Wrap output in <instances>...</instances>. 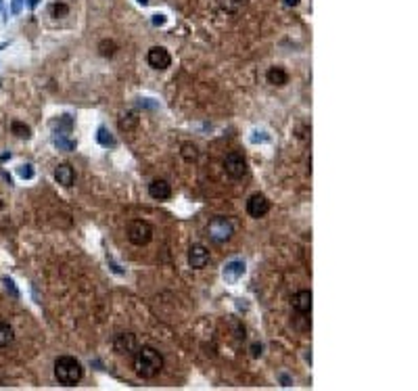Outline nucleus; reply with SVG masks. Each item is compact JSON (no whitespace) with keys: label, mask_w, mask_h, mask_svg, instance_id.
<instances>
[{"label":"nucleus","mask_w":418,"mask_h":391,"mask_svg":"<svg viewBox=\"0 0 418 391\" xmlns=\"http://www.w3.org/2000/svg\"><path fill=\"white\" fill-rule=\"evenodd\" d=\"M291 306L295 308L299 314H309L312 312V291H307V289H301V291H297L295 295H293V299H291Z\"/></svg>","instance_id":"9b49d317"},{"label":"nucleus","mask_w":418,"mask_h":391,"mask_svg":"<svg viewBox=\"0 0 418 391\" xmlns=\"http://www.w3.org/2000/svg\"><path fill=\"white\" fill-rule=\"evenodd\" d=\"M84 377V368L73 356H59L55 360V379L65 387H75Z\"/></svg>","instance_id":"f03ea898"},{"label":"nucleus","mask_w":418,"mask_h":391,"mask_svg":"<svg viewBox=\"0 0 418 391\" xmlns=\"http://www.w3.org/2000/svg\"><path fill=\"white\" fill-rule=\"evenodd\" d=\"M284 4H286V6H297L299 0H284Z\"/></svg>","instance_id":"473e14b6"},{"label":"nucleus","mask_w":418,"mask_h":391,"mask_svg":"<svg viewBox=\"0 0 418 391\" xmlns=\"http://www.w3.org/2000/svg\"><path fill=\"white\" fill-rule=\"evenodd\" d=\"M266 80H268V84H272V86H278V88H282V86L289 84V73H286L282 67L274 65V67H270V69H268Z\"/></svg>","instance_id":"4468645a"},{"label":"nucleus","mask_w":418,"mask_h":391,"mask_svg":"<svg viewBox=\"0 0 418 391\" xmlns=\"http://www.w3.org/2000/svg\"><path fill=\"white\" fill-rule=\"evenodd\" d=\"M151 100H153V98H140V103H138V105H140V107H151V109H157L159 105H157V103H151Z\"/></svg>","instance_id":"c85d7f7f"},{"label":"nucleus","mask_w":418,"mask_h":391,"mask_svg":"<svg viewBox=\"0 0 418 391\" xmlns=\"http://www.w3.org/2000/svg\"><path fill=\"white\" fill-rule=\"evenodd\" d=\"M55 180H57L61 186H65V189H71L73 182H75L73 168L69 166V163H59V166L55 168Z\"/></svg>","instance_id":"f8f14e48"},{"label":"nucleus","mask_w":418,"mask_h":391,"mask_svg":"<svg viewBox=\"0 0 418 391\" xmlns=\"http://www.w3.org/2000/svg\"><path fill=\"white\" fill-rule=\"evenodd\" d=\"M50 13H52V17H57V19H63L69 15V6L65 2H55L50 6Z\"/></svg>","instance_id":"5701e85b"},{"label":"nucleus","mask_w":418,"mask_h":391,"mask_svg":"<svg viewBox=\"0 0 418 391\" xmlns=\"http://www.w3.org/2000/svg\"><path fill=\"white\" fill-rule=\"evenodd\" d=\"M19 176L23 180H32L34 178V166H29V163H25V166H19Z\"/></svg>","instance_id":"393cba45"},{"label":"nucleus","mask_w":418,"mask_h":391,"mask_svg":"<svg viewBox=\"0 0 418 391\" xmlns=\"http://www.w3.org/2000/svg\"><path fill=\"white\" fill-rule=\"evenodd\" d=\"M11 132L17 138H25V140L32 138V128H29L27 123H23V122H17V120L11 122Z\"/></svg>","instance_id":"aec40b11"},{"label":"nucleus","mask_w":418,"mask_h":391,"mask_svg":"<svg viewBox=\"0 0 418 391\" xmlns=\"http://www.w3.org/2000/svg\"><path fill=\"white\" fill-rule=\"evenodd\" d=\"M251 351H253V356H255V358L261 356V345H253V347H251Z\"/></svg>","instance_id":"2f4dec72"},{"label":"nucleus","mask_w":418,"mask_h":391,"mask_svg":"<svg viewBox=\"0 0 418 391\" xmlns=\"http://www.w3.org/2000/svg\"><path fill=\"white\" fill-rule=\"evenodd\" d=\"M209 264V251L205 245L195 243L188 249V266L192 270H203L205 266Z\"/></svg>","instance_id":"6e6552de"},{"label":"nucleus","mask_w":418,"mask_h":391,"mask_svg":"<svg viewBox=\"0 0 418 391\" xmlns=\"http://www.w3.org/2000/svg\"><path fill=\"white\" fill-rule=\"evenodd\" d=\"M23 2H25V0H13V4H11V13H13V15H19V13H21V9H23Z\"/></svg>","instance_id":"bb28decb"},{"label":"nucleus","mask_w":418,"mask_h":391,"mask_svg":"<svg viewBox=\"0 0 418 391\" xmlns=\"http://www.w3.org/2000/svg\"><path fill=\"white\" fill-rule=\"evenodd\" d=\"M153 239V226L146 222V220H134L132 224L128 226V241L132 245H149Z\"/></svg>","instance_id":"20e7f679"},{"label":"nucleus","mask_w":418,"mask_h":391,"mask_svg":"<svg viewBox=\"0 0 418 391\" xmlns=\"http://www.w3.org/2000/svg\"><path fill=\"white\" fill-rule=\"evenodd\" d=\"M220 4H222V9L228 11V13H236L241 9V0H220Z\"/></svg>","instance_id":"b1692460"},{"label":"nucleus","mask_w":418,"mask_h":391,"mask_svg":"<svg viewBox=\"0 0 418 391\" xmlns=\"http://www.w3.org/2000/svg\"><path fill=\"white\" fill-rule=\"evenodd\" d=\"M107 260H109V264H111V268H113V272H115V274H123V270H121L119 266H117V264H115V262L111 260V257H107Z\"/></svg>","instance_id":"c756f323"},{"label":"nucleus","mask_w":418,"mask_h":391,"mask_svg":"<svg viewBox=\"0 0 418 391\" xmlns=\"http://www.w3.org/2000/svg\"><path fill=\"white\" fill-rule=\"evenodd\" d=\"M2 283H4V289H6V291H9L13 297H19V291H17V287H15V280H13V278L4 276V278H2Z\"/></svg>","instance_id":"a878e982"},{"label":"nucleus","mask_w":418,"mask_h":391,"mask_svg":"<svg viewBox=\"0 0 418 391\" xmlns=\"http://www.w3.org/2000/svg\"><path fill=\"white\" fill-rule=\"evenodd\" d=\"M113 347L121 356H134L136 349L140 345H138V339H136L134 333H119V335H115V339H113Z\"/></svg>","instance_id":"423d86ee"},{"label":"nucleus","mask_w":418,"mask_h":391,"mask_svg":"<svg viewBox=\"0 0 418 391\" xmlns=\"http://www.w3.org/2000/svg\"><path fill=\"white\" fill-rule=\"evenodd\" d=\"M138 126V117L134 111H128V113H123L119 117V130L121 132H130V130H134Z\"/></svg>","instance_id":"6ab92c4d"},{"label":"nucleus","mask_w":418,"mask_h":391,"mask_svg":"<svg viewBox=\"0 0 418 391\" xmlns=\"http://www.w3.org/2000/svg\"><path fill=\"white\" fill-rule=\"evenodd\" d=\"M280 381H282V387H291V379L286 377V374H282V377H280Z\"/></svg>","instance_id":"7c9ffc66"},{"label":"nucleus","mask_w":418,"mask_h":391,"mask_svg":"<svg viewBox=\"0 0 418 391\" xmlns=\"http://www.w3.org/2000/svg\"><path fill=\"white\" fill-rule=\"evenodd\" d=\"M38 2H40V0H29V2H27V6H29V9H36V6H38Z\"/></svg>","instance_id":"72a5a7b5"},{"label":"nucleus","mask_w":418,"mask_h":391,"mask_svg":"<svg viewBox=\"0 0 418 391\" xmlns=\"http://www.w3.org/2000/svg\"><path fill=\"white\" fill-rule=\"evenodd\" d=\"M115 50H117V44H115L113 40H103L98 44V52L103 54V57H113Z\"/></svg>","instance_id":"412c9836"},{"label":"nucleus","mask_w":418,"mask_h":391,"mask_svg":"<svg viewBox=\"0 0 418 391\" xmlns=\"http://www.w3.org/2000/svg\"><path fill=\"white\" fill-rule=\"evenodd\" d=\"M50 128L55 130V134H69L73 128V117L71 115H59L57 120L50 122Z\"/></svg>","instance_id":"2eb2a0df"},{"label":"nucleus","mask_w":418,"mask_h":391,"mask_svg":"<svg viewBox=\"0 0 418 391\" xmlns=\"http://www.w3.org/2000/svg\"><path fill=\"white\" fill-rule=\"evenodd\" d=\"M96 143H98L100 147H105V148L117 147V140H115V136H113L105 126H100V128L96 130Z\"/></svg>","instance_id":"dca6fc26"},{"label":"nucleus","mask_w":418,"mask_h":391,"mask_svg":"<svg viewBox=\"0 0 418 391\" xmlns=\"http://www.w3.org/2000/svg\"><path fill=\"white\" fill-rule=\"evenodd\" d=\"M149 195L153 199H157V201H167L169 197H172V184H169L167 180H163V178L153 180V182L149 184Z\"/></svg>","instance_id":"9d476101"},{"label":"nucleus","mask_w":418,"mask_h":391,"mask_svg":"<svg viewBox=\"0 0 418 391\" xmlns=\"http://www.w3.org/2000/svg\"><path fill=\"white\" fill-rule=\"evenodd\" d=\"M13 339H15L13 326L9 322H2V320H0V349L6 347L9 343H13Z\"/></svg>","instance_id":"f3484780"},{"label":"nucleus","mask_w":418,"mask_h":391,"mask_svg":"<svg viewBox=\"0 0 418 391\" xmlns=\"http://www.w3.org/2000/svg\"><path fill=\"white\" fill-rule=\"evenodd\" d=\"M149 2H151V0H138V4H142V6H146Z\"/></svg>","instance_id":"f704fd0d"},{"label":"nucleus","mask_w":418,"mask_h":391,"mask_svg":"<svg viewBox=\"0 0 418 391\" xmlns=\"http://www.w3.org/2000/svg\"><path fill=\"white\" fill-rule=\"evenodd\" d=\"M182 157L186 159V161H195L199 157V148L195 145H190V143L182 145Z\"/></svg>","instance_id":"4be33fe9"},{"label":"nucleus","mask_w":418,"mask_h":391,"mask_svg":"<svg viewBox=\"0 0 418 391\" xmlns=\"http://www.w3.org/2000/svg\"><path fill=\"white\" fill-rule=\"evenodd\" d=\"M134 370L140 379H155L163 370V356L151 345H142L134 354Z\"/></svg>","instance_id":"f257e3e1"},{"label":"nucleus","mask_w":418,"mask_h":391,"mask_svg":"<svg viewBox=\"0 0 418 391\" xmlns=\"http://www.w3.org/2000/svg\"><path fill=\"white\" fill-rule=\"evenodd\" d=\"M268 212H270V201H268L266 195H261V193L251 195L249 201H247V214L259 220V218H264Z\"/></svg>","instance_id":"0eeeda50"},{"label":"nucleus","mask_w":418,"mask_h":391,"mask_svg":"<svg viewBox=\"0 0 418 391\" xmlns=\"http://www.w3.org/2000/svg\"><path fill=\"white\" fill-rule=\"evenodd\" d=\"M0 11H2V0H0Z\"/></svg>","instance_id":"e433bc0d"},{"label":"nucleus","mask_w":418,"mask_h":391,"mask_svg":"<svg viewBox=\"0 0 418 391\" xmlns=\"http://www.w3.org/2000/svg\"><path fill=\"white\" fill-rule=\"evenodd\" d=\"M224 170H226V174L232 178V180H241L247 176V159L243 157V153L238 151H232L226 155V159H224Z\"/></svg>","instance_id":"39448f33"},{"label":"nucleus","mask_w":418,"mask_h":391,"mask_svg":"<svg viewBox=\"0 0 418 391\" xmlns=\"http://www.w3.org/2000/svg\"><path fill=\"white\" fill-rule=\"evenodd\" d=\"M52 145H55L59 151H65V153L75 151V143H73V140H69L65 134H55V136H52Z\"/></svg>","instance_id":"a211bd4d"},{"label":"nucleus","mask_w":418,"mask_h":391,"mask_svg":"<svg viewBox=\"0 0 418 391\" xmlns=\"http://www.w3.org/2000/svg\"><path fill=\"white\" fill-rule=\"evenodd\" d=\"M207 232H209V239H211L213 243H226L232 234H234V224H232L228 218L218 216L209 222Z\"/></svg>","instance_id":"7ed1b4c3"},{"label":"nucleus","mask_w":418,"mask_h":391,"mask_svg":"<svg viewBox=\"0 0 418 391\" xmlns=\"http://www.w3.org/2000/svg\"><path fill=\"white\" fill-rule=\"evenodd\" d=\"M146 61L153 69H167L172 65V57L169 52L163 49V46H153V49L146 52Z\"/></svg>","instance_id":"1a4fd4ad"},{"label":"nucleus","mask_w":418,"mask_h":391,"mask_svg":"<svg viewBox=\"0 0 418 391\" xmlns=\"http://www.w3.org/2000/svg\"><path fill=\"white\" fill-rule=\"evenodd\" d=\"M0 212H2V199H0Z\"/></svg>","instance_id":"c9c22d12"},{"label":"nucleus","mask_w":418,"mask_h":391,"mask_svg":"<svg viewBox=\"0 0 418 391\" xmlns=\"http://www.w3.org/2000/svg\"><path fill=\"white\" fill-rule=\"evenodd\" d=\"M245 274V262H241V260H232V262H228L226 266H224V272H222V276H224V280L226 283H236L238 278H241Z\"/></svg>","instance_id":"ddd939ff"},{"label":"nucleus","mask_w":418,"mask_h":391,"mask_svg":"<svg viewBox=\"0 0 418 391\" xmlns=\"http://www.w3.org/2000/svg\"><path fill=\"white\" fill-rule=\"evenodd\" d=\"M165 21H167L165 15H153V25L161 27V25H165Z\"/></svg>","instance_id":"cd10ccee"}]
</instances>
